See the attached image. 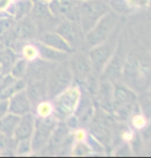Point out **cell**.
Segmentation results:
<instances>
[{
  "label": "cell",
  "instance_id": "6da1fadb",
  "mask_svg": "<svg viewBox=\"0 0 151 158\" xmlns=\"http://www.w3.org/2000/svg\"><path fill=\"white\" fill-rule=\"evenodd\" d=\"M120 29L121 25L119 24L108 39L104 41L103 43L99 44V45L90 48L89 52H87L90 64H92L93 67L94 75L96 77L100 78V75L103 72L104 68L106 67L110 59L114 55L118 45L119 37H120Z\"/></svg>",
  "mask_w": 151,
  "mask_h": 158
},
{
  "label": "cell",
  "instance_id": "7a4b0ae2",
  "mask_svg": "<svg viewBox=\"0 0 151 158\" xmlns=\"http://www.w3.org/2000/svg\"><path fill=\"white\" fill-rule=\"evenodd\" d=\"M81 87L78 84H72L70 87L52 100L53 105V116L59 121L73 115L81 97Z\"/></svg>",
  "mask_w": 151,
  "mask_h": 158
},
{
  "label": "cell",
  "instance_id": "3957f363",
  "mask_svg": "<svg viewBox=\"0 0 151 158\" xmlns=\"http://www.w3.org/2000/svg\"><path fill=\"white\" fill-rule=\"evenodd\" d=\"M73 75L69 68L68 62L57 63L49 70L46 76L48 99L52 100L73 84Z\"/></svg>",
  "mask_w": 151,
  "mask_h": 158
},
{
  "label": "cell",
  "instance_id": "277c9868",
  "mask_svg": "<svg viewBox=\"0 0 151 158\" xmlns=\"http://www.w3.org/2000/svg\"><path fill=\"white\" fill-rule=\"evenodd\" d=\"M119 24H120V15L112 10L106 14L89 32L86 33L87 49L106 41Z\"/></svg>",
  "mask_w": 151,
  "mask_h": 158
},
{
  "label": "cell",
  "instance_id": "5b68a950",
  "mask_svg": "<svg viewBox=\"0 0 151 158\" xmlns=\"http://www.w3.org/2000/svg\"><path fill=\"white\" fill-rule=\"evenodd\" d=\"M110 10L109 2L106 0H86L80 2L79 24L83 32H89Z\"/></svg>",
  "mask_w": 151,
  "mask_h": 158
},
{
  "label": "cell",
  "instance_id": "8992f818",
  "mask_svg": "<svg viewBox=\"0 0 151 158\" xmlns=\"http://www.w3.org/2000/svg\"><path fill=\"white\" fill-rule=\"evenodd\" d=\"M67 62L73 75V80L79 86L86 85L90 79L96 77L94 75L89 55L86 50H75L70 53Z\"/></svg>",
  "mask_w": 151,
  "mask_h": 158
},
{
  "label": "cell",
  "instance_id": "52a82bcc",
  "mask_svg": "<svg viewBox=\"0 0 151 158\" xmlns=\"http://www.w3.org/2000/svg\"><path fill=\"white\" fill-rule=\"evenodd\" d=\"M58 123L59 120L53 115L48 118H35V127L31 137L33 154L40 153L46 147Z\"/></svg>",
  "mask_w": 151,
  "mask_h": 158
},
{
  "label": "cell",
  "instance_id": "ba28073f",
  "mask_svg": "<svg viewBox=\"0 0 151 158\" xmlns=\"http://www.w3.org/2000/svg\"><path fill=\"white\" fill-rule=\"evenodd\" d=\"M56 32L59 33L64 38L70 47L74 50H87L86 42V33L78 22L64 20L61 21L56 29Z\"/></svg>",
  "mask_w": 151,
  "mask_h": 158
},
{
  "label": "cell",
  "instance_id": "9c48e42d",
  "mask_svg": "<svg viewBox=\"0 0 151 158\" xmlns=\"http://www.w3.org/2000/svg\"><path fill=\"white\" fill-rule=\"evenodd\" d=\"M30 17L35 23L39 34L56 31L57 27L61 22L52 14L48 7V2L45 0H38L34 2Z\"/></svg>",
  "mask_w": 151,
  "mask_h": 158
},
{
  "label": "cell",
  "instance_id": "30bf717a",
  "mask_svg": "<svg viewBox=\"0 0 151 158\" xmlns=\"http://www.w3.org/2000/svg\"><path fill=\"white\" fill-rule=\"evenodd\" d=\"M52 14L60 21H73L79 23L80 1L77 0H52L48 2Z\"/></svg>",
  "mask_w": 151,
  "mask_h": 158
},
{
  "label": "cell",
  "instance_id": "8fae6325",
  "mask_svg": "<svg viewBox=\"0 0 151 158\" xmlns=\"http://www.w3.org/2000/svg\"><path fill=\"white\" fill-rule=\"evenodd\" d=\"M124 59H125V53H124V43L122 42L120 43V37H119L117 48H116L112 58L110 59L108 64L104 68L103 72L101 73L99 78L100 80L116 82L118 79H120L122 69H124V65L125 62Z\"/></svg>",
  "mask_w": 151,
  "mask_h": 158
},
{
  "label": "cell",
  "instance_id": "7c38bea8",
  "mask_svg": "<svg viewBox=\"0 0 151 158\" xmlns=\"http://www.w3.org/2000/svg\"><path fill=\"white\" fill-rule=\"evenodd\" d=\"M137 96L128 85L116 82L113 86V109L121 106H135Z\"/></svg>",
  "mask_w": 151,
  "mask_h": 158
},
{
  "label": "cell",
  "instance_id": "4fadbf2b",
  "mask_svg": "<svg viewBox=\"0 0 151 158\" xmlns=\"http://www.w3.org/2000/svg\"><path fill=\"white\" fill-rule=\"evenodd\" d=\"M100 108L107 113L113 112V85L112 82L100 80L95 94Z\"/></svg>",
  "mask_w": 151,
  "mask_h": 158
},
{
  "label": "cell",
  "instance_id": "5bb4252c",
  "mask_svg": "<svg viewBox=\"0 0 151 158\" xmlns=\"http://www.w3.org/2000/svg\"><path fill=\"white\" fill-rule=\"evenodd\" d=\"M9 101V110L8 112L11 114L22 116L27 113L32 112V105L27 96L26 90H20L14 96H11L8 99Z\"/></svg>",
  "mask_w": 151,
  "mask_h": 158
},
{
  "label": "cell",
  "instance_id": "9a60e30c",
  "mask_svg": "<svg viewBox=\"0 0 151 158\" xmlns=\"http://www.w3.org/2000/svg\"><path fill=\"white\" fill-rule=\"evenodd\" d=\"M35 118L36 117L33 112L20 116L18 125L14 132V137H12L15 142L31 139L34 131V127H35Z\"/></svg>",
  "mask_w": 151,
  "mask_h": 158
},
{
  "label": "cell",
  "instance_id": "2e32d148",
  "mask_svg": "<svg viewBox=\"0 0 151 158\" xmlns=\"http://www.w3.org/2000/svg\"><path fill=\"white\" fill-rule=\"evenodd\" d=\"M27 96L29 98L32 108L41 101L48 99V86H46V79L28 82L25 88Z\"/></svg>",
  "mask_w": 151,
  "mask_h": 158
},
{
  "label": "cell",
  "instance_id": "e0dca14e",
  "mask_svg": "<svg viewBox=\"0 0 151 158\" xmlns=\"http://www.w3.org/2000/svg\"><path fill=\"white\" fill-rule=\"evenodd\" d=\"M37 40L43 44H45V45L52 47V48L67 52L69 55L74 52L70 47V45L67 43V41L63 38L59 33H57L56 31H50V32L39 34Z\"/></svg>",
  "mask_w": 151,
  "mask_h": 158
},
{
  "label": "cell",
  "instance_id": "ac0fdd59",
  "mask_svg": "<svg viewBox=\"0 0 151 158\" xmlns=\"http://www.w3.org/2000/svg\"><path fill=\"white\" fill-rule=\"evenodd\" d=\"M36 45L38 47V52H39V59L44 60L46 62L49 63H62L66 62L69 58V53L61 52V50H57L55 48H52L45 44L41 43L38 40H35Z\"/></svg>",
  "mask_w": 151,
  "mask_h": 158
},
{
  "label": "cell",
  "instance_id": "d6986e66",
  "mask_svg": "<svg viewBox=\"0 0 151 158\" xmlns=\"http://www.w3.org/2000/svg\"><path fill=\"white\" fill-rule=\"evenodd\" d=\"M33 5L34 2L32 0H15V1H12L6 14L14 17L15 21H20L22 19L30 15Z\"/></svg>",
  "mask_w": 151,
  "mask_h": 158
},
{
  "label": "cell",
  "instance_id": "ffe728a7",
  "mask_svg": "<svg viewBox=\"0 0 151 158\" xmlns=\"http://www.w3.org/2000/svg\"><path fill=\"white\" fill-rule=\"evenodd\" d=\"M20 116L8 113L0 118V134L8 139H14V132L18 125Z\"/></svg>",
  "mask_w": 151,
  "mask_h": 158
},
{
  "label": "cell",
  "instance_id": "44dd1931",
  "mask_svg": "<svg viewBox=\"0 0 151 158\" xmlns=\"http://www.w3.org/2000/svg\"><path fill=\"white\" fill-rule=\"evenodd\" d=\"M19 56H20L9 46H6L4 49L0 52V68H1L2 74L9 73Z\"/></svg>",
  "mask_w": 151,
  "mask_h": 158
},
{
  "label": "cell",
  "instance_id": "7402d4cb",
  "mask_svg": "<svg viewBox=\"0 0 151 158\" xmlns=\"http://www.w3.org/2000/svg\"><path fill=\"white\" fill-rule=\"evenodd\" d=\"M19 56L24 60H26L28 63H31L39 59L38 47H37L35 41H27V42H25L23 46L21 47Z\"/></svg>",
  "mask_w": 151,
  "mask_h": 158
},
{
  "label": "cell",
  "instance_id": "603a6c76",
  "mask_svg": "<svg viewBox=\"0 0 151 158\" xmlns=\"http://www.w3.org/2000/svg\"><path fill=\"white\" fill-rule=\"evenodd\" d=\"M108 2L111 10L119 15H131L136 11V9L128 3V0H109Z\"/></svg>",
  "mask_w": 151,
  "mask_h": 158
},
{
  "label": "cell",
  "instance_id": "cb8c5ba5",
  "mask_svg": "<svg viewBox=\"0 0 151 158\" xmlns=\"http://www.w3.org/2000/svg\"><path fill=\"white\" fill-rule=\"evenodd\" d=\"M34 115L38 118H48L53 115V105L52 100L45 99L34 107Z\"/></svg>",
  "mask_w": 151,
  "mask_h": 158
},
{
  "label": "cell",
  "instance_id": "d4e9b609",
  "mask_svg": "<svg viewBox=\"0 0 151 158\" xmlns=\"http://www.w3.org/2000/svg\"><path fill=\"white\" fill-rule=\"evenodd\" d=\"M130 121H131V125L135 131H144L147 125L149 124V120L147 119L145 115L141 112V110L139 109L138 111H133L131 117H130Z\"/></svg>",
  "mask_w": 151,
  "mask_h": 158
},
{
  "label": "cell",
  "instance_id": "484cf974",
  "mask_svg": "<svg viewBox=\"0 0 151 158\" xmlns=\"http://www.w3.org/2000/svg\"><path fill=\"white\" fill-rule=\"evenodd\" d=\"M28 64H29V63H28L26 60L19 56L18 60L14 64V66L11 67L9 73H10L15 79H24L27 73Z\"/></svg>",
  "mask_w": 151,
  "mask_h": 158
},
{
  "label": "cell",
  "instance_id": "4316f807",
  "mask_svg": "<svg viewBox=\"0 0 151 158\" xmlns=\"http://www.w3.org/2000/svg\"><path fill=\"white\" fill-rule=\"evenodd\" d=\"M15 23H17L14 17H11L10 15L8 14L0 15V38L10 31L15 27Z\"/></svg>",
  "mask_w": 151,
  "mask_h": 158
},
{
  "label": "cell",
  "instance_id": "83f0119b",
  "mask_svg": "<svg viewBox=\"0 0 151 158\" xmlns=\"http://www.w3.org/2000/svg\"><path fill=\"white\" fill-rule=\"evenodd\" d=\"M90 154L92 152L86 142H76L71 147L70 155L73 157H86L90 156Z\"/></svg>",
  "mask_w": 151,
  "mask_h": 158
},
{
  "label": "cell",
  "instance_id": "f1b7e54d",
  "mask_svg": "<svg viewBox=\"0 0 151 158\" xmlns=\"http://www.w3.org/2000/svg\"><path fill=\"white\" fill-rule=\"evenodd\" d=\"M15 153L19 156H27V155H30V154H33L31 139L20 140V141L15 142Z\"/></svg>",
  "mask_w": 151,
  "mask_h": 158
},
{
  "label": "cell",
  "instance_id": "f546056e",
  "mask_svg": "<svg viewBox=\"0 0 151 158\" xmlns=\"http://www.w3.org/2000/svg\"><path fill=\"white\" fill-rule=\"evenodd\" d=\"M86 143L87 144V146L90 149V152L92 154H97V155H104L105 154V146L97 140L96 138H94L92 135L89 132V135H87V138L86 140ZM90 154V155H92Z\"/></svg>",
  "mask_w": 151,
  "mask_h": 158
},
{
  "label": "cell",
  "instance_id": "4dcf8cb0",
  "mask_svg": "<svg viewBox=\"0 0 151 158\" xmlns=\"http://www.w3.org/2000/svg\"><path fill=\"white\" fill-rule=\"evenodd\" d=\"M143 139L141 138L140 135H137L135 134L134 138L132 139V141L130 142V146H131V149L133 151V154H139L141 151L143 149Z\"/></svg>",
  "mask_w": 151,
  "mask_h": 158
},
{
  "label": "cell",
  "instance_id": "1f68e13d",
  "mask_svg": "<svg viewBox=\"0 0 151 158\" xmlns=\"http://www.w3.org/2000/svg\"><path fill=\"white\" fill-rule=\"evenodd\" d=\"M89 132L84 127H77L76 129L72 131V138H73L74 143L76 142H86Z\"/></svg>",
  "mask_w": 151,
  "mask_h": 158
},
{
  "label": "cell",
  "instance_id": "d6a6232c",
  "mask_svg": "<svg viewBox=\"0 0 151 158\" xmlns=\"http://www.w3.org/2000/svg\"><path fill=\"white\" fill-rule=\"evenodd\" d=\"M114 156H117V157H130V156H133V151L131 149V146L128 143H124L121 145L120 147L116 150V152L113 154Z\"/></svg>",
  "mask_w": 151,
  "mask_h": 158
},
{
  "label": "cell",
  "instance_id": "836d02e7",
  "mask_svg": "<svg viewBox=\"0 0 151 158\" xmlns=\"http://www.w3.org/2000/svg\"><path fill=\"white\" fill-rule=\"evenodd\" d=\"M128 1L136 10L148 7L151 3V0H128Z\"/></svg>",
  "mask_w": 151,
  "mask_h": 158
},
{
  "label": "cell",
  "instance_id": "e575fe53",
  "mask_svg": "<svg viewBox=\"0 0 151 158\" xmlns=\"http://www.w3.org/2000/svg\"><path fill=\"white\" fill-rule=\"evenodd\" d=\"M140 110H141V112L146 116L147 119L149 120L151 118V99L144 101L140 105Z\"/></svg>",
  "mask_w": 151,
  "mask_h": 158
},
{
  "label": "cell",
  "instance_id": "d590c367",
  "mask_svg": "<svg viewBox=\"0 0 151 158\" xmlns=\"http://www.w3.org/2000/svg\"><path fill=\"white\" fill-rule=\"evenodd\" d=\"M9 110V101L8 99H0V118L8 114Z\"/></svg>",
  "mask_w": 151,
  "mask_h": 158
},
{
  "label": "cell",
  "instance_id": "8d00e7d4",
  "mask_svg": "<svg viewBox=\"0 0 151 158\" xmlns=\"http://www.w3.org/2000/svg\"><path fill=\"white\" fill-rule=\"evenodd\" d=\"M12 0H0V15L6 14L9 6L11 5Z\"/></svg>",
  "mask_w": 151,
  "mask_h": 158
},
{
  "label": "cell",
  "instance_id": "74e56055",
  "mask_svg": "<svg viewBox=\"0 0 151 158\" xmlns=\"http://www.w3.org/2000/svg\"><path fill=\"white\" fill-rule=\"evenodd\" d=\"M6 47V45L4 43L2 42V41H0V52H1V50H3Z\"/></svg>",
  "mask_w": 151,
  "mask_h": 158
},
{
  "label": "cell",
  "instance_id": "f35d334b",
  "mask_svg": "<svg viewBox=\"0 0 151 158\" xmlns=\"http://www.w3.org/2000/svg\"><path fill=\"white\" fill-rule=\"evenodd\" d=\"M77 1H80V2H82V1H86V0H77Z\"/></svg>",
  "mask_w": 151,
  "mask_h": 158
},
{
  "label": "cell",
  "instance_id": "ab89813d",
  "mask_svg": "<svg viewBox=\"0 0 151 158\" xmlns=\"http://www.w3.org/2000/svg\"><path fill=\"white\" fill-rule=\"evenodd\" d=\"M45 1H48V2H49V1H52V0H45Z\"/></svg>",
  "mask_w": 151,
  "mask_h": 158
},
{
  "label": "cell",
  "instance_id": "60d3db41",
  "mask_svg": "<svg viewBox=\"0 0 151 158\" xmlns=\"http://www.w3.org/2000/svg\"><path fill=\"white\" fill-rule=\"evenodd\" d=\"M2 73H1V68H0V75H1Z\"/></svg>",
  "mask_w": 151,
  "mask_h": 158
},
{
  "label": "cell",
  "instance_id": "b9f144b4",
  "mask_svg": "<svg viewBox=\"0 0 151 158\" xmlns=\"http://www.w3.org/2000/svg\"><path fill=\"white\" fill-rule=\"evenodd\" d=\"M150 99H151V91H150Z\"/></svg>",
  "mask_w": 151,
  "mask_h": 158
},
{
  "label": "cell",
  "instance_id": "7bdbcfd3",
  "mask_svg": "<svg viewBox=\"0 0 151 158\" xmlns=\"http://www.w3.org/2000/svg\"><path fill=\"white\" fill-rule=\"evenodd\" d=\"M12 1H15V0H12Z\"/></svg>",
  "mask_w": 151,
  "mask_h": 158
},
{
  "label": "cell",
  "instance_id": "ee69618b",
  "mask_svg": "<svg viewBox=\"0 0 151 158\" xmlns=\"http://www.w3.org/2000/svg\"><path fill=\"white\" fill-rule=\"evenodd\" d=\"M150 4H151V3H150Z\"/></svg>",
  "mask_w": 151,
  "mask_h": 158
}]
</instances>
